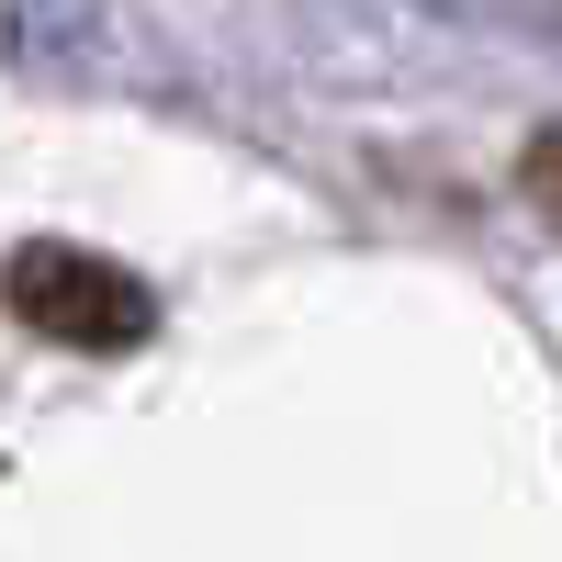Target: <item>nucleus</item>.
<instances>
[{
  "mask_svg": "<svg viewBox=\"0 0 562 562\" xmlns=\"http://www.w3.org/2000/svg\"><path fill=\"white\" fill-rule=\"evenodd\" d=\"M0 293H12V315H23V326H45V338H68V349H135V338L158 326L147 281H124L113 259H90V248H68V237L12 248Z\"/></svg>",
  "mask_w": 562,
  "mask_h": 562,
  "instance_id": "nucleus-1",
  "label": "nucleus"
}]
</instances>
